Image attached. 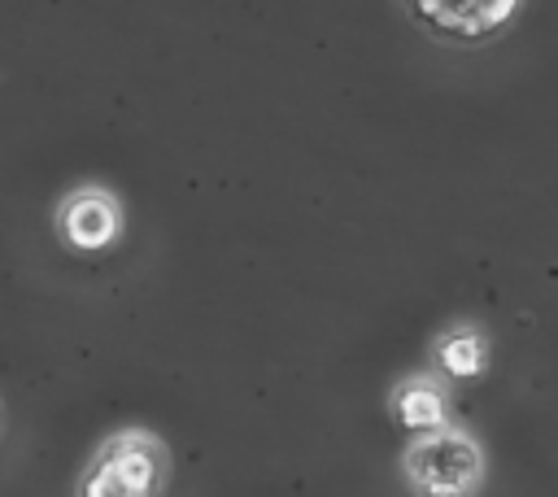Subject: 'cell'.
<instances>
[{"instance_id": "obj_2", "label": "cell", "mask_w": 558, "mask_h": 497, "mask_svg": "<svg viewBox=\"0 0 558 497\" xmlns=\"http://www.w3.org/2000/svg\"><path fill=\"white\" fill-rule=\"evenodd\" d=\"M405 471L423 497H466L480 480V449L471 436L440 427L410 449Z\"/></svg>"}, {"instance_id": "obj_3", "label": "cell", "mask_w": 558, "mask_h": 497, "mask_svg": "<svg viewBox=\"0 0 558 497\" xmlns=\"http://www.w3.org/2000/svg\"><path fill=\"white\" fill-rule=\"evenodd\" d=\"M52 231L74 253H105L122 235V205L100 183L70 187L52 209Z\"/></svg>"}, {"instance_id": "obj_1", "label": "cell", "mask_w": 558, "mask_h": 497, "mask_svg": "<svg viewBox=\"0 0 558 497\" xmlns=\"http://www.w3.org/2000/svg\"><path fill=\"white\" fill-rule=\"evenodd\" d=\"M166 445L140 427L113 432L78 475L74 497H161Z\"/></svg>"}, {"instance_id": "obj_5", "label": "cell", "mask_w": 558, "mask_h": 497, "mask_svg": "<svg viewBox=\"0 0 558 497\" xmlns=\"http://www.w3.org/2000/svg\"><path fill=\"white\" fill-rule=\"evenodd\" d=\"M484 357H488V349H484V340L475 331H453V336L440 340V371L453 375V379L480 375Z\"/></svg>"}, {"instance_id": "obj_4", "label": "cell", "mask_w": 558, "mask_h": 497, "mask_svg": "<svg viewBox=\"0 0 558 497\" xmlns=\"http://www.w3.org/2000/svg\"><path fill=\"white\" fill-rule=\"evenodd\" d=\"M397 419L405 427H418V432H440L445 423V392L427 379H410L405 388H397Z\"/></svg>"}]
</instances>
